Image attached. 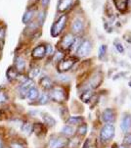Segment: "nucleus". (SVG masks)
Segmentation results:
<instances>
[{"instance_id": "f257e3e1", "label": "nucleus", "mask_w": 131, "mask_h": 148, "mask_svg": "<svg viewBox=\"0 0 131 148\" xmlns=\"http://www.w3.org/2000/svg\"><path fill=\"white\" fill-rule=\"evenodd\" d=\"M66 23H67V16L63 15L62 17H60V19L56 23L53 24L51 29V34L53 37H56L61 34L66 26Z\"/></svg>"}, {"instance_id": "f03ea898", "label": "nucleus", "mask_w": 131, "mask_h": 148, "mask_svg": "<svg viewBox=\"0 0 131 148\" xmlns=\"http://www.w3.org/2000/svg\"><path fill=\"white\" fill-rule=\"evenodd\" d=\"M49 97L55 102H64L66 100V91L62 87H52Z\"/></svg>"}, {"instance_id": "7ed1b4c3", "label": "nucleus", "mask_w": 131, "mask_h": 148, "mask_svg": "<svg viewBox=\"0 0 131 148\" xmlns=\"http://www.w3.org/2000/svg\"><path fill=\"white\" fill-rule=\"evenodd\" d=\"M115 135V127L113 125H105L100 132V138L102 141H108Z\"/></svg>"}, {"instance_id": "20e7f679", "label": "nucleus", "mask_w": 131, "mask_h": 148, "mask_svg": "<svg viewBox=\"0 0 131 148\" xmlns=\"http://www.w3.org/2000/svg\"><path fill=\"white\" fill-rule=\"evenodd\" d=\"M92 50V44L89 40H83L80 42L78 48L76 50V53L80 57H85L91 52Z\"/></svg>"}, {"instance_id": "39448f33", "label": "nucleus", "mask_w": 131, "mask_h": 148, "mask_svg": "<svg viewBox=\"0 0 131 148\" xmlns=\"http://www.w3.org/2000/svg\"><path fill=\"white\" fill-rule=\"evenodd\" d=\"M74 59H64V60H61V61L59 62V64H58L57 66V69L58 71H59L60 73H65L67 71H69V70H70L72 68V66L74 65Z\"/></svg>"}, {"instance_id": "423d86ee", "label": "nucleus", "mask_w": 131, "mask_h": 148, "mask_svg": "<svg viewBox=\"0 0 131 148\" xmlns=\"http://www.w3.org/2000/svg\"><path fill=\"white\" fill-rule=\"evenodd\" d=\"M33 84H34L33 82H32V79H27L26 81L21 84V86L19 87V91H20V95H21L22 98L27 97V92H29L32 87H34Z\"/></svg>"}, {"instance_id": "0eeeda50", "label": "nucleus", "mask_w": 131, "mask_h": 148, "mask_svg": "<svg viewBox=\"0 0 131 148\" xmlns=\"http://www.w3.org/2000/svg\"><path fill=\"white\" fill-rule=\"evenodd\" d=\"M74 41V36H72V34H68L63 37V39L61 40V48L63 50H66V49H69L70 46H72V42Z\"/></svg>"}, {"instance_id": "6e6552de", "label": "nucleus", "mask_w": 131, "mask_h": 148, "mask_svg": "<svg viewBox=\"0 0 131 148\" xmlns=\"http://www.w3.org/2000/svg\"><path fill=\"white\" fill-rule=\"evenodd\" d=\"M67 144V140L61 137H55V138L50 139L48 147L49 148H63Z\"/></svg>"}, {"instance_id": "1a4fd4ad", "label": "nucleus", "mask_w": 131, "mask_h": 148, "mask_svg": "<svg viewBox=\"0 0 131 148\" xmlns=\"http://www.w3.org/2000/svg\"><path fill=\"white\" fill-rule=\"evenodd\" d=\"M83 29H84V24H83V21L80 18H76L72 22V32L74 34H80Z\"/></svg>"}, {"instance_id": "9d476101", "label": "nucleus", "mask_w": 131, "mask_h": 148, "mask_svg": "<svg viewBox=\"0 0 131 148\" xmlns=\"http://www.w3.org/2000/svg\"><path fill=\"white\" fill-rule=\"evenodd\" d=\"M45 55H46V50L44 45H38L32 50V57L35 59H41Z\"/></svg>"}, {"instance_id": "9b49d317", "label": "nucleus", "mask_w": 131, "mask_h": 148, "mask_svg": "<svg viewBox=\"0 0 131 148\" xmlns=\"http://www.w3.org/2000/svg\"><path fill=\"white\" fill-rule=\"evenodd\" d=\"M102 119L103 121L107 124H111L115 121V112L112 109H106L102 114Z\"/></svg>"}, {"instance_id": "f8f14e48", "label": "nucleus", "mask_w": 131, "mask_h": 148, "mask_svg": "<svg viewBox=\"0 0 131 148\" xmlns=\"http://www.w3.org/2000/svg\"><path fill=\"white\" fill-rule=\"evenodd\" d=\"M131 127V117L129 115H125L123 117L121 123H120V129H121L122 132H126L130 130Z\"/></svg>"}, {"instance_id": "ddd939ff", "label": "nucleus", "mask_w": 131, "mask_h": 148, "mask_svg": "<svg viewBox=\"0 0 131 148\" xmlns=\"http://www.w3.org/2000/svg\"><path fill=\"white\" fill-rule=\"evenodd\" d=\"M72 3V0H60L58 4V11L64 12L70 8V6Z\"/></svg>"}, {"instance_id": "4468645a", "label": "nucleus", "mask_w": 131, "mask_h": 148, "mask_svg": "<svg viewBox=\"0 0 131 148\" xmlns=\"http://www.w3.org/2000/svg\"><path fill=\"white\" fill-rule=\"evenodd\" d=\"M114 3L117 10H119L120 12H124L127 9L128 0H114Z\"/></svg>"}, {"instance_id": "2eb2a0df", "label": "nucleus", "mask_w": 131, "mask_h": 148, "mask_svg": "<svg viewBox=\"0 0 131 148\" xmlns=\"http://www.w3.org/2000/svg\"><path fill=\"white\" fill-rule=\"evenodd\" d=\"M40 85L43 87L44 89H51L53 87V82L51 79H49L48 77H44L40 79L39 82Z\"/></svg>"}, {"instance_id": "dca6fc26", "label": "nucleus", "mask_w": 131, "mask_h": 148, "mask_svg": "<svg viewBox=\"0 0 131 148\" xmlns=\"http://www.w3.org/2000/svg\"><path fill=\"white\" fill-rule=\"evenodd\" d=\"M6 77H7V79L10 82H12L13 79H16L18 77V72H17L16 68H14V67L8 68L6 72Z\"/></svg>"}, {"instance_id": "f3484780", "label": "nucleus", "mask_w": 131, "mask_h": 148, "mask_svg": "<svg viewBox=\"0 0 131 148\" xmlns=\"http://www.w3.org/2000/svg\"><path fill=\"white\" fill-rule=\"evenodd\" d=\"M25 67H26V62H25L24 58L18 56L17 58L15 59V68H16V70L19 72H23Z\"/></svg>"}, {"instance_id": "a211bd4d", "label": "nucleus", "mask_w": 131, "mask_h": 148, "mask_svg": "<svg viewBox=\"0 0 131 148\" xmlns=\"http://www.w3.org/2000/svg\"><path fill=\"white\" fill-rule=\"evenodd\" d=\"M42 119H43L45 124H46L47 126H49V127H54L55 125H56V121H55V119L53 117L50 116L49 114L43 113V114H42Z\"/></svg>"}, {"instance_id": "6ab92c4d", "label": "nucleus", "mask_w": 131, "mask_h": 148, "mask_svg": "<svg viewBox=\"0 0 131 148\" xmlns=\"http://www.w3.org/2000/svg\"><path fill=\"white\" fill-rule=\"evenodd\" d=\"M92 96H93V92L90 89H86L82 92L81 95H80V99H81L83 102L87 103V102H89V100L92 98Z\"/></svg>"}, {"instance_id": "aec40b11", "label": "nucleus", "mask_w": 131, "mask_h": 148, "mask_svg": "<svg viewBox=\"0 0 131 148\" xmlns=\"http://www.w3.org/2000/svg\"><path fill=\"white\" fill-rule=\"evenodd\" d=\"M39 96V93H38V90H37V88H35V87H32V88L29 90V92H27V97L29 98V100H35L37 99Z\"/></svg>"}, {"instance_id": "412c9836", "label": "nucleus", "mask_w": 131, "mask_h": 148, "mask_svg": "<svg viewBox=\"0 0 131 148\" xmlns=\"http://www.w3.org/2000/svg\"><path fill=\"white\" fill-rule=\"evenodd\" d=\"M32 17H33V11H32V10H29V11H27L26 13L24 14L22 21L24 24H29V22L32 19Z\"/></svg>"}, {"instance_id": "4be33fe9", "label": "nucleus", "mask_w": 131, "mask_h": 148, "mask_svg": "<svg viewBox=\"0 0 131 148\" xmlns=\"http://www.w3.org/2000/svg\"><path fill=\"white\" fill-rule=\"evenodd\" d=\"M22 130L25 134L29 135L31 132H32V125H31L29 123H25V124L22 126Z\"/></svg>"}, {"instance_id": "5701e85b", "label": "nucleus", "mask_w": 131, "mask_h": 148, "mask_svg": "<svg viewBox=\"0 0 131 148\" xmlns=\"http://www.w3.org/2000/svg\"><path fill=\"white\" fill-rule=\"evenodd\" d=\"M39 74H40V68L38 67H34V68H32V69L29 71V79H34V77H37L39 76Z\"/></svg>"}, {"instance_id": "b1692460", "label": "nucleus", "mask_w": 131, "mask_h": 148, "mask_svg": "<svg viewBox=\"0 0 131 148\" xmlns=\"http://www.w3.org/2000/svg\"><path fill=\"white\" fill-rule=\"evenodd\" d=\"M49 94H47V93H41L40 94V96L38 97V103L40 105H45V104H47L48 103V101H49Z\"/></svg>"}, {"instance_id": "393cba45", "label": "nucleus", "mask_w": 131, "mask_h": 148, "mask_svg": "<svg viewBox=\"0 0 131 148\" xmlns=\"http://www.w3.org/2000/svg\"><path fill=\"white\" fill-rule=\"evenodd\" d=\"M82 121H83L82 117H70V119H68L67 123L69 125H77V124H80Z\"/></svg>"}, {"instance_id": "a878e982", "label": "nucleus", "mask_w": 131, "mask_h": 148, "mask_svg": "<svg viewBox=\"0 0 131 148\" xmlns=\"http://www.w3.org/2000/svg\"><path fill=\"white\" fill-rule=\"evenodd\" d=\"M62 132L65 135H72L74 132V127H70V126H65L62 129Z\"/></svg>"}, {"instance_id": "bb28decb", "label": "nucleus", "mask_w": 131, "mask_h": 148, "mask_svg": "<svg viewBox=\"0 0 131 148\" xmlns=\"http://www.w3.org/2000/svg\"><path fill=\"white\" fill-rule=\"evenodd\" d=\"M80 42H81V41L79 40V38H74V41L72 42V46L70 47V50H72V52L76 51L77 48H78V46H79V44H80Z\"/></svg>"}, {"instance_id": "cd10ccee", "label": "nucleus", "mask_w": 131, "mask_h": 148, "mask_svg": "<svg viewBox=\"0 0 131 148\" xmlns=\"http://www.w3.org/2000/svg\"><path fill=\"white\" fill-rule=\"evenodd\" d=\"M106 52H107V45L102 44L99 47V58L100 59H103V57L105 56Z\"/></svg>"}, {"instance_id": "c85d7f7f", "label": "nucleus", "mask_w": 131, "mask_h": 148, "mask_svg": "<svg viewBox=\"0 0 131 148\" xmlns=\"http://www.w3.org/2000/svg\"><path fill=\"white\" fill-rule=\"evenodd\" d=\"M77 132H78L79 135H85L87 132V126L85 124H82L80 125L78 130H77Z\"/></svg>"}, {"instance_id": "c756f323", "label": "nucleus", "mask_w": 131, "mask_h": 148, "mask_svg": "<svg viewBox=\"0 0 131 148\" xmlns=\"http://www.w3.org/2000/svg\"><path fill=\"white\" fill-rule=\"evenodd\" d=\"M7 100H8V96H7V94L5 93L4 90L0 89V104L5 103Z\"/></svg>"}, {"instance_id": "7c9ffc66", "label": "nucleus", "mask_w": 131, "mask_h": 148, "mask_svg": "<svg viewBox=\"0 0 131 148\" xmlns=\"http://www.w3.org/2000/svg\"><path fill=\"white\" fill-rule=\"evenodd\" d=\"M123 144L126 145V146H129L131 145V134H127L123 138Z\"/></svg>"}, {"instance_id": "2f4dec72", "label": "nucleus", "mask_w": 131, "mask_h": 148, "mask_svg": "<svg viewBox=\"0 0 131 148\" xmlns=\"http://www.w3.org/2000/svg\"><path fill=\"white\" fill-rule=\"evenodd\" d=\"M115 48H117V50L119 53H123V52H124V48H123L122 44L120 43V42H115Z\"/></svg>"}, {"instance_id": "473e14b6", "label": "nucleus", "mask_w": 131, "mask_h": 148, "mask_svg": "<svg viewBox=\"0 0 131 148\" xmlns=\"http://www.w3.org/2000/svg\"><path fill=\"white\" fill-rule=\"evenodd\" d=\"M44 19H45V12H40L39 15H38V20H39V23L40 24H43V22H44Z\"/></svg>"}, {"instance_id": "72a5a7b5", "label": "nucleus", "mask_w": 131, "mask_h": 148, "mask_svg": "<svg viewBox=\"0 0 131 148\" xmlns=\"http://www.w3.org/2000/svg\"><path fill=\"white\" fill-rule=\"evenodd\" d=\"M45 50H46V54L47 55H50L53 52V47H52V45H50V44H48V45H46L45 46Z\"/></svg>"}, {"instance_id": "f704fd0d", "label": "nucleus", "mask_w": 131, "mask_h": 148, "mask_svg": "<svg viewBox=\"0 0 131 148\" xmlns=\"http://www.w3.org/2000/svg\"><path fill=\"white\" fill-rule=\"evenodd\" d=\"M10 146H11V148H24L23 144L19 143V142H12Z\"/></svg>"}, {"instance_id": "c9c22d12", "label": "nucleus", "mask_w": 131, "mask_h": 148, "mask_svg": "<svg viewBox=\"0 0 131 148\" xmlns=\"http://www.w3.org/2000/svg\"><path fill=\"white\" fill-rule=\"evenodd\" d=\"M62 58H63V54L61 53V52H58V53L56 54V56H55V60L58 62H60L62 60Z\"/></svg>"}, {"instance_id": "e433bc0d", "label": "nucleus", "mask_w": 131, "mask_h": 148, "mask_svg": "<svg viewBox=\"0 0 131 148\" xmlns=\"http://www.w3.org/2000/svg\"><path fill=\"white\" fill-rule=\"evenodd\" d=\"M5 36V27L3 29H0V40H3Z\"/></svg>"}, {"instance_id": "4c0bfd02", "label": "nucleus", "mask_w": 131, "mask_h": 148, "mask_svg": "<svg viewBox=\"0 0 131 148\" xmlns=\"http://www.w3.org/2000/svg\"><path fill=\"white\" fill-rule=\"evenodd\" d=\"M59 79H60V81H63V82H68L70 79H69V77H68V76H63V75H62V76L59 77Z\"/></svg>"}, {"instance_id": "58836bf2", "label": "nucleus", "mask_w": 131, "mask_h": 148, "mask_svg": "<svg viewBox=\"0 0 131 148\" xmlns=\"http://www.w3.org/2000/svg\"><path fill=\"white\" fill-rule=\"evenodd\" d=\"M49 2H50V0H41V4H42V6H43V7L48 6Z\"/></svg>"}, {"instance_id": "ea45409f", "label": "nucleus", "mask_w": 131, "mask_h": 148, "mask_svg": "<svg viewBox=\"0 0 131 148\" xmlns=\"http://www.w3.org/2000/svg\"><path fill=\"white\" fill-rule=\"evenodd\" d=\"M3 147H4V142H3V140L0 138V148H3Z\"/></svg>"}, {"instance_id": "a19ab883", "label": "nucleus", "mask_w": 131, "mask_h": 148, "mask_svg": "<svg viewBox=\"0 0 131 148\" xmlns=\"http://www.w3.org/2000/svg\"><path fill=\"white\" fill-rule=\"evenodd\" d=\"M128 85H129V86H130V87H131V81H130V82H129V84H128Z\"/></svg>"}, {"instance_id": "79ce46f5", "label": "nucleus", "mask_w": 131, "mask_h": 148, "mask_svg": "<svg viewBox=\"0 0 131 148\" xmlns=\"http://www.w3.org/2000/svg\"><path fill=\"white\" fill-rule=\"evenodd\" d=\"M120 148H124V147H120Z\"/></svg>"}]
</instances>
